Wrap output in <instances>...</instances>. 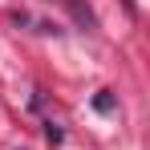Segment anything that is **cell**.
Returning <instances> with one entry per match:
<instances>
[{"mask_svg": "<svg viewBox=\"0 0 150 150\" xmlns=\"http://www.w3.org/2000/svg\"><path fill=\"white\" fill-rule=\"evenodd\" d=\"M61 4H65V8L73 12V21H77L81 28H89V33L98 28V16H93V8H89L85 0H61Z\"/></svg>", "mask_w": 150, "mask_h": 150, "instance_id": "obj_1", "label": "cell"}, {"mask_svg": "<svg viewBox=\"0 0 150 150\" xmlns=\"http://www.w3.org/2000/svg\"><path fill=\"white\" fill-rule=\"evenodd\" d=\"M93 110H98V114H114V110H118V98H114L110 89H101L98 98H93Z\"/></svg>", "mask_w": 150, "mask_h": 150, "instance_id": "obj_2", "label": "cell"}]
</instances>
